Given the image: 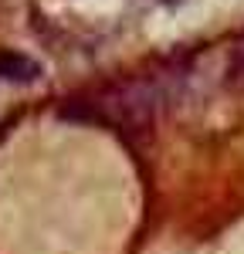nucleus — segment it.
Here are the masks:
<instances>
[{
    "label": "nucleus",
    "mask_w": 244,
    "mask_h": 254,
    "mask_svg": "<svg viewBox=\"0 0 244 254\" xmlns=\"http://www.w3.org/2000/svg\"><path fill=\"white\" fill-rule=\"evenodd\" d=\"M41 75L38 61H31L27 55L17 51H0V78L7 81H34Z\"/></svg>",
    "instance_id": "1"
}]
</instances>
